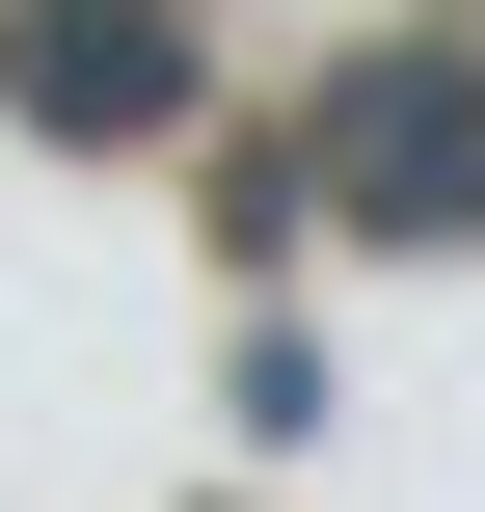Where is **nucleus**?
<instances>
[{
  "label": "nucleus",
  "mask_w": 485,
  "mask_h": 512,
  "mask_svg": "<svg viewBox=\"0 0 485 512\" xmlns=\"http://www.w3.org/2000/svg\"><path fill=\"white\" fill-rule=\"evenodd\" d=\"M324 216H351V243H459L485 216V81L459 54H378V81L324 108Z\"/></svg>",
  "instance_id": "obj_1"
},
{
  "label": "nucleus",
  "mask_w": 485,
  "mask_h": 512,
  "mask_svg": "<svg viewBox=\"0 0 485 512\" xmlns=\"http://www.w3.org/2000/svg\"><path fill=\"white\" fill-rule=\"evenodd\" d=\"M0 81H27L54 135H162V108H189V27H162V0H0Z\"/></svg>",
  "instance_id": "obj_2"
}]
</instances>
